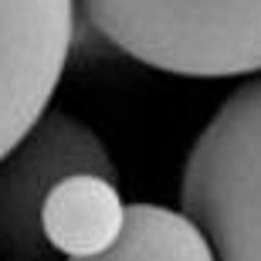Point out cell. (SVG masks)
I'll return each mask as SVG.
<instances>
[{"mask_svg":"<svg viewBox=\"0 0 261 261\" xmlns=\"http://www.w3.org/2000/svg\"><path fill=\"white\" fill-rule=\"evenodd\" d=\"M78 173L116 180L106 143L82 119L48 109L41 122L0 160V258L51 261L44 238V203L51 190Z\"/></svg>","mask_w":261,"mask_h":261,"instance_id":"3957f363","label":"cell"},{"mask_svg":"<svg viewBox=\"0 0 261 261\" xmlns=\"http://www.w3.org/2000/svg\"><path fill=\"white\" fill-rule=\"evenodd\" d=\"M126 203L116 180L78 173L61 180L44 203V238L68 258H92L119 241Z\"/></svg>","mask_w":261,"mask_h":261,"instance_id":"5b68a950","label":"cell"},{"mask_svg":"<svg viewBox=\"0 0 261 261\" xmlns=\"http://www.w3.org/2000/svg\"><path fill=\"white\" fill-rule=\"evenodd\" d=\"M68 261H217V251L187 211L129 203L122 234L109 251Z\"/></svg>","mask_w":261,"mask_h":261,"instance_id":"8992f818","label":"cell"},{"mask_svg":"<svg viewBox=\"0 0 261 261\" xmlns=\"http://www.w3.org/2000/svg\"><path fill=\"white\" fill-rule=\"evenodd\" d=\"M75 20L78 0H0V160L48 112Z\"/></svg>","mask_w":261,"mask_h":261,"instance_id":"277c9868","label":"cell"},{"mask_svg":"<svg viewBox=\"0 0 261 261\" xmlns=\"http://www.w3.org/2000/svg\"><path fill=\"white\" fill-rule=\"evenodd\" d=\"M180 203L217 261H261V75L234 88L194 139Z\"/></svg>","mask_w":261,"mask_h":261,"instance_id":"7a4b0ae2","label":"cell"},{"mask_svg":"<svg viewBox=\"0 0 261 261\" xmlns=\"http://www.w3.org/2000/svg\"><path fill=\"white\" fill-rule=\"evenodd\" d=\"M102 41L187 78L261 71V0H78Z\"/></svg>","mask_w":261,"mask_h":261,"instance_id":"6da1fadb","label":"cell"}]
</instances>
